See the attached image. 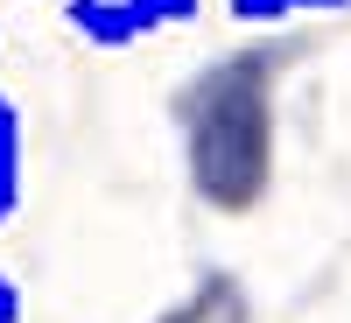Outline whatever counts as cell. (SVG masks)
<instances>
[{
  "label": "cell",
  "mask_w": 351,
  "mask_h": 323,
  "mask_svg": "<svg viewBox=\"0 0 351 323\" xmlns=\"http://www.w3.org/2000/svg\"><path fill=\"white\" fill-rule=\"evenodd\" d=\"M21 190H28V134H21V106L0 92V225L21 211Z\"/></svg>",
  "instance_id": "cell-2"
},
{
  "label": "cell",
  "mask_w": 351,
  "mask_h": 323,
  "mask_svg": "<svg viewBox=\"0 0 351 323\" xmlns=\"http://www.w3.org/2000/svg\"><path fill=\"white\" fill-rule=\"evenodd\" d=\"M351 0H225L232 21H295V14H344Z\"/></svg>",
  "instance_id": "cell-3"
},
{
  "label": "cell",
  "mask_w": 351,
  "mask_h": 323,
  "mask_svg": "<svg viewBox=\"0 0 351 323\" xmlns=\"http://www.w3.org/2000/svg\"><path fill=\"white\" fill-rule=\"evenodd\" d=\"M64 28L92 49H134L148 43V21L134 14V0H64Z\"/></svg>",
  "instance_id": "cell-1"
},
{
  "label": "cell",
  "mask_w": 351,
  "mask_h": 323,
  "mask_svg": "<svg viewBox=\"0 0 351 323\" xmlns=\"http://www.w3.org/2000/svg\"><path fill=\"white\" fill-rule=\"evenodd\" d=\"M21 316H28V296H21V281L0 267V323H21Z\"/></svg>",
  "instance_id": "cell-5"
},
{
  "label": "cell",
  "mask_w": 351,
  "mask_h": 323,
  "mask_svg": "<svg viewBox=\"0 0 351 323\" xmlns=\"http://www.w3.org/2000/svg\"><path fill=\"white\" fill-rule=\"evenodd\" d=\"M204 0H134V14L148 21V36H162V28H190Z\"/></svg>",
  "instance_id": "cell-4"
}]
</instances>
